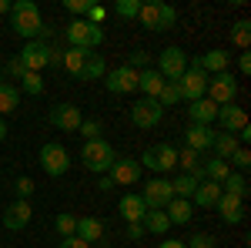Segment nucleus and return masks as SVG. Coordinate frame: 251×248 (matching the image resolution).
Returning <instances> with one entry per match:
<instances>
[{
  "label": "nucleus",
  "mask_w": 251,
  "mask_h": 248,
  "mask_svg": "<svg viewBox=\"0 0 251 248\" xmlns=\"http://www.w3.org/2000/svg\"><path fill=\"white\" fill-rule=\"evenodd\" d=\"M10 7H14L10 0H0V14H10Z\"/></svg>",
  "instance_id": "nucleus-53"
},
{
  "label": "nucleus",
  "mask_w": 251,
  "mask_h": 248,
  "mask_svg": "<svg viewBox=\"0 0 251 248\" xmlns=\"http://www.w3.org/2000/svg\"><path fill=\"white\" fill-rule=\"evenodd\" d=\"M157 248H188V245H184V242H174V238H168V242H161Z\"/></svg>",
  "instance_id": "nucleus-52"
},
{
  "label": "nucleus",
  "mask_w": 251,
  "mask_h": 248,
  "mask_svg": "<svg viewBox=\"0 0 251 248\" xmlns=\"http://www.w3.org/2000/svg\"><path fill=\"white\" fill-rule=\"evenodd\" d=\"M188 71V51H181V47H164L161 54H157V74L164 77V81H181V74Z\"/></svg>",
  "instance_id": "nucleus-9"
},
{
  "label": "nucleus",
  "mask_w": 251,
  "mask_h": 248,
  "mask_svg": "<svg viewBox=\"0 0 251 248\" xmlns=\"http://www.w3.org/2000/svg\"><path fill=\"white\" fill-rule=\"evenodd\" d=\"M3 138H7V121L0 117V141H3Z\"/></svg>",
  "instance_id": "nucleus-54"
},
{
  "label": "nucleus",
  "mask_w": 251,
  "mask_h": 248,
  "mask_svg": "<svg viewBox=\"0 0 251 248\" xmlns=\"http://www.w3.org/2000/svg\"><path fill=\"white\" fill-rule=\"evenodd\" d=\"M20 108V91L10 84V81H0V117L10 114Z\"/></svg>",
  "instance_id": "nucleus-32"
},
{
  "label": "nucleus",
  "mask_w": 251,
  "mask_h": 248,
  "mask_svg": "<svg viewBox=\"0 0 251 248\" xmlns=\"http://www.w3.org/2000/svg\"><path fill=\"white\" fill-rule=\"evenodd\" d=\"M40 168H44V174H50V178L67 174L71 171V154H67V148L57 144V141H47L40 148Z\"/></svg>",
  "instance_id": "nucleus-5"
},
{
  "label": "nucleus",
  "mask_w": 251,
  "mask_h": 248,
  "mask_svg": "<svg viewBox=\"0 0 251 248\" xmlns=\"http://www.w3.org/2000/svg\"><path fill=\"white\" fill-rule=\"evenodd\" d=\"M74 235H77L80 242H87V245H91V242H100L104 221H100V218H91V215H87V218H77V231H74Z\"/></svg>",
  "instance_id": "nucleus-28"
},
{
  "label": "nucleus",
  "mask_w": 251,
  "mask_h": 248,
  "mask_svg": "<svg viewBox=\"0 0 251 248\" xmlns=\"http://www.w3.org/2000/svg\"><path fill=\"white\" fill-rule=\"evenodd\" d=\"M114 14H117V17H124V20L137 17V14H141V0H117Z\"/></svg>",
  "instance_id": "nucleus-38"
},
{
  "label": "nucleus",
  "mask_w": 251,
  "mask_h": 248,
  "mask_svg": "<svg viewBox=\"0 0 251 248\" xmlns=\"http://www.w3.org/2000/svg\"><path fill=\"white\" fill-rule=\"evenodd\" d=\"M161 87H164V77L157 74V71H151V67H148V71H141V74H137V91H141L144 97H151V101H157V94H161Z\"/></svg>",
  "instance_id": "nucleus-26"
},
{
  "label": "nucleus",
  "mask_w": 251,
  "mask_h": 248,
  "mask_svg": "<svg viewBox=\"0 0 251 248\" xmlns=\"http://www.w3.org/2000/svg\"><path fill=\"white\" fill-rule=\"evenodd\" d=\"M161 117H164V108H161L157 101H151V97H141V101L131 104V121H134V128H141V131L157 128Z\"/></svg>",
  "instance_id": "nucleus-11"
},
{
  "label": "nucleus",
  "mask_w": 251,
  "mask_h": 248,
  "mask_svg": "<svg viewBox=\"0 0 251 248\" xmlns=\"http://www.w3.org/2000/svg\"><path fill=\"white\" fill-rule=\"evenodd\" d=\"M60 57H64V51H57V47H50V44H44V40H27L17 60L27 67V71L40 74L47 64H60Z\"/></svg>",
  "instance_id": "nucleus-3"
},
{
  "label": "nucleus",
  "mask_w": 251,
  "mask_h": 248,
  "mask_svg": "<svg viewBox=\"0 0 251 248\" xmlns=\"http://www.w3.org/2000/svg\"><path fill=\"white\" fill-rule=\"evenodd\" d=\"M177 91H181V101H201L204 97V91H208V74L204 71H198V67H188L184 74H181V81H177Z\"/></svg>",
  "instance_id": "nucleus-15"
},
{
  "label": "nucleus",
  "mask_w": 251,
  "mask_h": 248,
  "mask_svg": "<svg viewBox=\"0 0 251 248\" xmlns=\"http://www.w3.org/2000/svg\"><path fill=\"white\" fill-rule=\"evenodd\" d=\"M57 248H91V245H87V242H80L77 235H71V238H64Z\"/></svg>",
  "instance_id": "nucleus-48"
},
{
  "label": "nucleus",
  "mask_w": 251,
  "mask_h": 248,
  "mask_svg": "<svg viewBox=\"0 0 251 248\" xmlns=\"http://www.w3.org/2000/svg\"><path fill=\"white\" fill-rule=\"evenodd\" d=\"M107 17V10H104V7H91V10H87V24H94V27H100V20Z\"/></svg>",
  "instance_id": "nucleus-46"
},
{
  "label": "nucleus",
  "mask_w": 251,
  "mask_h": 248,
  "mask_svg": "<svg viewBox=\"0 0 251 248\" xmlns=\"http://www.w3.org/2000/svg\"><path fill=\"white\" fill-rule=\"evenodd\" d=\"M141 161L137 158H127V154H117L114 165L107 168V178L114 181V188H124V185H137L141 181Z\"/></svg>",
  "instance_id": "nucleus-10"
},
{
  "label": "nucleus",
  "mask_w": 251,
  "mask_h": 248,
  "mask_svg": "<svg viewBox=\"0 0 251 248\" xmlns=\"http://www.w3.org/2000/svg\"><path fill=\"white\" fill-rule=\"evenodd\" d=\"M218 124H221V131L225 134H238L248 128V114H245V108H238V104H225V108H218V117H214Z\"/></svg>",
  "instance_id": "nucleus-18"
},
{
  "label": "nucleus",
  "mask_w": 251,
  "mask_h": 248,
  "mask_svg": "<svg viewBox=\"0 0 251 248\" xmlns=\"http://www.w3.org/2000/svg\"><path fill=\"white\" fill-rule=\"evenodd\" d=\"M137 20H141L148 30L164 34V30H171L174 24H177V10H174L171 3H164V0H148V3H141Z\"/></svg>",
  "instance_id": "nucleus-2"
},
{
  "label": "nucleus",
  "mask_w": 251,
  "mask_h": 248,
  "mask_svg": "<svg viewBox=\"0 0 251 248\" xmlns=\"http://www.w3.org/2000/svg\"><path fill=\"white\" fill-rule=\"evenodd\" d=\"M7 71H10V74L17 77V81H20V77H24V74H27V67H24V64H20L17 57H14V60H10V64H7Z\"/></svg>",
  "instance_id": "nucleus-49"
},
{
  "label": "nucleus",
  "mask_w": 251,
  "mask_h": 248,
  "mask_svg": "<svg viewBox=\"0 0 251 248\" xmlns=\"http://www.w3.org/2000/svg\"><path fill=\"white\" fill-rule=\"evenodd\" d=\"M184 245L188 248H214L218 242H214V235H208V231H198V235H191Z\"/></svg>",
  "instance_id": "nucleus-44"
},
{
  "label": "nucleus",
  "mask_w": 251,
  "mask_h": 248,
  "mask_svg": "<svg viewBox=\"0 0 251 248\" xmlns=\"http://www.w3.org/2000/svg\"><path fill=\"white\" fill-rule=\"evenodd\" d=\"M171 188H174V198H184V201H191L194 188H198V178H194V174H177V178L171 181Z\"/></svg>",
  "instance_id": "nucleus-35"
},
{
  "label": "nucleus",
  "mask_w": 251,
  "mask_h": 248,
  "mask_svg": "<svg viewBox=\"0 0 251 248\" xmlns=\"http://www.w3.org/2000/svg\"><path fill=\"white\" fill-rule=\"evenodd\" d=\"M47 121L57 128V131H77L80 124H84V111H80L77 104H71V101H64V104H54L50 108V114H47Z\"/></svg>",
  "instance_id": "nucleus-13"
},
{
  "label": "nucleus",
  "mask_w": 251,
  "mask_h": 248,
  "mask_svg": "<svg viewBox=\"0 0 251 248\" xmlns=\"http://www.w3.org/2000/svg\"><path fill=\"white\" fill-rule=\"evenodd\" d=\"M164 215H168L171 225H188V221L194 218V205L184 201V198H171V205L164 208Z\"/></svg>",
  "instance_id": "nucleus-27"
},
{
  "label": "nucleus",
  "mask_w": 251,
  "mask_h": 248,
  "mask_svg": "<svg viewBox=\"0 0 251 248\" xmlns=\"http://www.w3.org/2000/svg\"><path fill=\"white\" fill-rule=\"evenodd\" d=\"M137 161H141V168H151V171L164 174L171 168H177V148L174 144H151Z\"/></svg>",
  "instance_id": "nucleus-8"
},
{
  "label": "nucleus",
  "mask_w": 251,
  "mask_h": 248,
  "mask_svg": "<svg viewBox=\"0 0 251 248\" xmlns=\"http://www.w3.org/2000/svg\"><path fill=\"white\" fill-rule=\"evenodd\" d=\"M211 141H214V131H211V128L191 124V128L184 131V148H191V151H198V154L208 151V148H211Z\"/></svg>",
  "instance_id": "nucleus-21"
},
{
  "label": "nucleus",
  "mask_w": 251,
  "mask_h": 248,
  "mask_svg": "<svg viewBox=\"0 0 251 248\" xmlns=\"http://www.w3.org/2000/svg\"><path fill=\"white\" fill-rule=\"evenodd\" d=\"M107 74V60H104V54H97V51H87V57H84V64H80V81H100V77Z\"/></svg>",
  "instance_id": "nucleus-24"
},
{
  "label": "nucleus",
  "mask_w": 251,
  "mask_h": 248,
  "mask_svg": "<svg viewBox=\"0 0 251 248\" xmlns=\"http://www.w3.org/2000/svg\"><path fill=\"white\" fill-rule=\"evenodd\" d=\"M231 44H234V47H241V51L251 44V20L248 17H241V20H234V24H231Z\"/></svg>",
  "instance_id": "nucleus-34"
},
{
  "label": "nucleus",
  "mask_w": 251,
  "mask_h": 248,
  "mask_svg": "<svg viewBox=\"0 0 251 248\" xmlns=\"http://www.w3.org/2000/svg\"><path fill=\"white\" fill-rule=\"evenodd\" d=\"M54 228L60 231V238H71V235L77 231V218H74L71 211H64V215H57V218H54Z\"/></svg>",
  "instance_id": "nucleus-37"
},
{
  "label": "nucleus",
  "mask_w": 251,
  "mask_h": 248,
  "mask_svg": "<svg viewBox=\"0 0 251 248\" xmlns=\"http://www.w3.org/2000/svg\"><path fill=\"white\" fill-rule=\"evenodd\" d=\"M188 117H191V124L211 128L214 117H218V104H211L208 97H201V101H191V104H188Z\"/></svg>",
  "instance_id": "nucleus-20"
},
{
  "label": "nucleus",
  "mask_w": 251,
  "mask_h": 248,
  "mask_svg": "<svg viewBox=\"0 0 251 248\" xmlns=\"http://www.w3.org/2000/svg\"><path fill=\"white\" fill-rule=\"evenodd\" d=\"M188 67H198V71H204V74H221V71H228V51H221V47H211V51H204V54H198L194 60H188Z\"/></svg>",
  "instance_id": "nucleus-17"
},
{
  "label": "nucleus",
  "mask_w": 251,
  "mask_h": 248,
  "mask_svg": "<svg viewBox=\"0 0 251 248\" xmlns=\"http://www.w3.org/2000/svg\"><path fill=\"white\" fill-rule=\"evenodd\" d=\"M228 161H231L234 168H238V174H245V171L251 168V151H248V148H238V151H234Z\"/></svg>",
  "instance_id": "nucleus-42"
},
{
  "label": "nucleus",
  "mask_w": 251,
  "mask_h": 248,
  "mask_svg": "<svg viewBox=\"0 0 251 248\" xmlns=\"http://www.w3.org/2000/svg\"><path fill=\"white\" fill-rule=\"evenodd\" d=\"M218 218L225 221V225H241L245 221V201L241 198H234V194H225L221 191V198H218Z\"/></svg>",
  "instance_id": "nucleus-19"
},
{
  "label": "nucleus",
  "mask_w": 251,
  "mask_h": 248,
  "mask_svg": "<svg viewBox=\"0 0 251 248\" xmlns=\"http://www.w3.org/2000/svg\"><path fill=\"white\" fill-rule=\"evenodd\" d=\"M238 148H241V144H238V138H234V134H218L214 131V141H211V151H214V158H221V161H228V158H231L234 151H238Z\"/></svg>",
  "instance_id": "nucleus-30"
},
{
  "label": "nucleus",
  "mask_w": 251,
  "mask_h": 248,
  "mask_svg": "<svg viewBox=\"0 0 251 248\" xmlns=\"http://www.w3.org/2000/svg\"><path fill=\"white\" fill-rule=\"evenodd\" d=\"M34 188H37V185H34V178H27V174H24V178H17V185H14V191H17L20 201H27V198L34 194Z\"/></svg>",
  "instance_id": "nucleus-45"
},
{
  "label": "nucleus",
  "mask_w": 251,
  "mask_h": 248,
  "mask_svg": "<svg viewBox=\"0 0 251 248\" xmlns=\"http://www.w3.org/2000/svg\"><path fill=\"white\" fill-rule=\"evenodd\" d=\"M141 228L148 231V235H168V231H171V221H168L164 211L148 208V211H144V218H141Z\"/></svg>",
  "instance_id": "nucleus-25"
},
{
  "label": "nucleus",
  "mask_w": 251,
  "mask_h": 248,
  "mask_svg": "<svg viewBox=\"0 0 251 248\" xmlns=\"http://www.w3.org/2000/svg\"><path fill=\"white\" fill-rule=\"evenodd\" d=\"M114 158H117V151L104 138L84 141V148H80V165H84L87 171H94V174H107V168L114 165Z\"/></svg>",
  "instance_id": "nucleus-4"
},
{
  "label": "nucleus",
  "mask_w": 251,
  "mask_h": 248,
  "mask_svg": "<svg viewBox=\"0 0 251 248\" xmlns=\"http://www.w3.org/2000/svg\"><path fill=\"white\" fill-rule=\"evenodd\" d=\"M20 87H24L27 94H44V77L34 74V71H27V74L20 77Z\"/></svg>",
  "instance_id": "nucleus-39"
},
{
  "label": "nucleus",
  "mask_w": 251,
  "mask_h": 248,
  "mask_svg": "<svg viewBox=\"0 0 251 248\" xmlns=\"http://www.w3.org/2000/svg\"><path fill=\"white\" fill-rule=\"evenodd\" d=\"M91 7H94L91 0H64V10H67V14H74L77 20L87 17V10H91Z\"/></svg>",
  "instance_id": "nucleus-40"
},
{
  "label": "nucleus",
  "mask_w": 251,
  "mask_h": 248,
  "mask_svg": "<svg viewBox=\"0 0 251 248\" xmlns=\"http://www.w3.org/2000/svg\"><path fill=\"white\" fill-rule=\"evenodd\" d=\"M127 67H134V71H148V67H151V54H148V51H131Z\"/></svg>",
  "instance_id": "nucleus-43"
},
{
  "label": "nucleus",
  "mask_w": 251,
  "mask_h": 248,
  "mask_svg": "<svg viewBox=\"0 0 251 248\" xmlns=\"http://www.w3.org/2000/svg\"><path fill=\"white\" fill-rule=\"evenodd\" d=\"M177 101H181L177 84H174V81H164V87H161V94H157V104H161V108H174Z\"/></svg>",
  "instance_id": "nucleus-36"
},
{
  "label": "nucleus",
  "mask_w": 251,
  "mask_h": 248,
  "mask_svg": "<svg viewBox=\"0 0 251 248\" xmlns=\"http://www.w3.org/2000/svg\"><path fill=\"white\" fill-rule=\"evenodd\" d=\"M238 71H241L245 77L251 74V54H241V57H238Z\"/></svg>",
  "instance_id": "nucleus-50"
},
{
  "label": "nucleus",
  "mask_w": 251,
  "mask_h": 248,
  "mask_svg": "<svg viewBox=\"0 0 251 248\" xmlns=\"http://www.w3.org/2000/svg\"><path fill=\"white\" fill-rule=\"evenodd\" d=\"M204 97L218 104V108H225V104H234V97H238V81H234L228 71H221V74H211L208 77V91Z\"/></svg>",
  "instance_id": "nucleus-6"
},
{
  "label": "nucleus",
  "mask_w": 251,
  "mask_h": 248,
  "mask_svg": "<svg viewBox=\"0 0 251 248\" xmlns=\"http://www.w3.org/2000/svg\"><path fill=\"white\" fill-rule=\"evenodd\" d=\"M100 40H104V30H100V27L87 24V20H71V27H67V44H71V47L97 51Z\"/></svg>",
  "instance_id": "nucleus-7"
},
{
  "label": "nucleus",
  "mask_w": 251,
  "mask_h": 248,
  "mask_svg": "<svg viewBox=\"0 0 251 248\" xmlns=\"http://www.w3.org/2000/svg\"><path fill=\"white\" fill-rule=\"evenodd\" d=\"M231 171V165L228 161H221V158H208V161H201V174H204V181H214V185H221L225 178Z\"/></svg>",
  "instance_id": "nucleus-29"
},
{
  "label": "nucleus",
  "mask_w": 251,
  "mask_h": 248,
  "mask_svg": "<svg viewBox=\"0 0 251 248\" xmlns=\"http://www.w3.org/2000/svg\"><path fill=\"white\" fill-rule=\"evenodd\" d=\"M137 74H141V71L127 67V64L111 67V71L104 74V87H107L111 94H134L137 91Z\"/></svg>",
  "instance_id": "nucleus-12"
},
{
  "label": "nucleus",
  "mask_w": 251,
  "mask_h": 248,
  "mask_svg": "<svg viewBox=\"0 0 251 248\" xmlns=\"http://www.w3.org/2000/svg\"><path fill=\"white\" fill-rule=\"evenodd\" d=\"M117 211H121V218H124L127 225H134V221L144 218L148 205H144V198H141V194H124V198L117 201Z\"/></svg>",
  "instance_id": "nucleus-22"
},
{
  "label": "nucleus",
  "mask_w": 251,
  "mask_h": 248,
  "mask_svg": "<svg viewBox=\"0 0 251 248\" xmlns=\"http://www.w3.org/2000/svg\"><path fill=\"white\" fill-rule=\"evenodd\" d=\"M148 231L141 228V221H134V225H127V242H141Z\"/></svg>",
  "instance_id": "nucleus-47"
},
{
  "label": "nucleus",
  "mask_w": 251,
  "mask_h": 248,
  "mask_svg": "<svg viewBox=\"0 0 251 248\" xmlns=\"http://www.w3.org/2000/svg\"><path fill=\"white\" fill-rule=\"evenodd\" d=\"M141 198H144V205H148V208L164 211L168 205H171V198H174V188H171V181H168V178H151V181L144 185V191H141Z\"/></svg>",
  "instance_id": "nucleus-14"
},
{
  "label": "nucleus",
  "mask_w": 251,
  "mask_h": 248,
  "mask_svg": "<svg viewBox=\"0 0 251 248\" xmlns=\"http://www.w3.org/2000/svg\"><path fill=\"white\" fill-rule=\"evenodd\" d=\"M218 198H221V185H214V181H198V188H194V194H191V205L194 208H214Z\"/></svg>",
  "instance_id": "nucleus-23"
},
{
  "label": "nucleus",
  "mask_w": 251,
  "mask_h": 248,
  "mask_svg": "<svg viewBox=\"0 0 251 248\" xmlns=\"http://www.w3.org/2000/svg\"><path fill=\"white\" fill-rule=\"evenodd\" d=\"M10 30L20 34V37H27V40H44L47 24H44V17H40L34 0H17V3L10 7Z\"/></svg>",
  "instance_id": "nucleus-1"
},
{
  "label": "nucleus",
  "mask_w": 251,
  "mask_h": 248,
  "mask_svg": "<svg viewBox=\"0 0 251 248\" xmlns=\"http://www.w3.org/2000/svg\"><path fill=\"white\" fill-rule=\"evenodd\" d=\"M77 131L84 134V141H97V138L104 134V124H100V121H87V117H84V124H80Z\"/></svg>",
  "instance_id": "nucleus-41"
},
{
  "label": "nucleus",
  "mask_w": 251,
  "mask_h": 248,
  "mask_svg": "<svg viewBox=\"0 0 251 248\" xmlns=\"http://www.w3.org/2000/svg\"><path fill=\"white\" fill-rule=\"evenodd\" d=\"M221 191H225V194H234V198H241V201H245V198H248V178H245V174H238V171H228V178L221 181Z\"/></svg>",
  "instance_id": "nucleus-33"
},
{
  "label": "nucleus",
  "mask_w": 251,
  "mask_h": 248,
  "mask_svg": "<svg viewBox=\"0 0 251 248\" xmlns=\"http://www.w3.org/2000/svg\"><path fill=\"white\" fill-rule=\"evenodd\" d=\"M97 188H100V191H111V188H114V181H111L107 174H100V181H97Z\"/></svg>",
  "instance_id": "nucleus-51"
},
{
  "label": "nucleus",
  "mask_w": 251,
  "mask_h": 248,
  "mask_svg": "<svg viewBox=\"0 0 251 248\" xmlns=\"http://www.w3.org/2000/svg\"><path fill=\"white\" fill-rule=\"evenodd\" d=\"M201 161H204V154L191 151V148H181V151H177V165L184 168V174H194L198 181H204V174H201Z\"/></svg>",
  "instance_id": "nucleus-31"
},
{
  "label": "nucleus",
  "mask_w": 251,
  "mask_h": 248,
  "mask_svg": "<svg viewBox=\"0 0 251 248\" xmlns=\"http://www.w3.org/2000/svg\"><path fill=\"white\" fill-rule=\"evenodd\" d=\"M30 218H34V211H30V201H20V198H14V205L10 208L0 211V225L10 231H24L27 225H30Z\"/></svg>",
  "instance_id": "nucleus-16"
}]
</instances>
